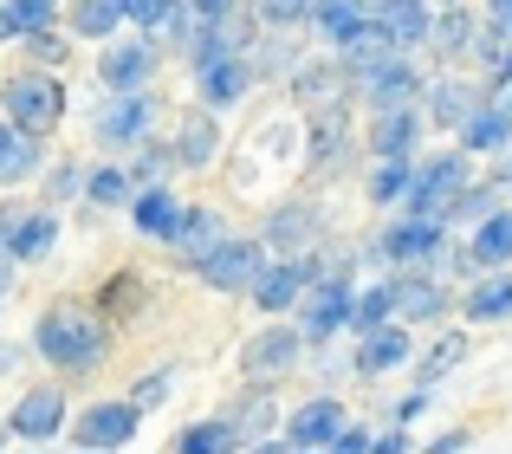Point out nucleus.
<instances>
[{
  "mask_svg": "<svg viewBox=\"0 0 512 454\" xmlns=\"http://www.w3.org/2000/svg\"><path fill=\"white\" fill-rule=\"evenodd\" d=\"M266 253H273L266 240H221L214 253L195 260V273H201V286H214V292H247L253 279H260Z\"/></svg>",
  "mask_w": 512,
  "mask_h": 454,
  "instance_id": "0eeeda50",
  "label": "nucleus"
},
{
  "mask_svg": "<svg viewBox=\"0 0 512 454\" xmlns=\"http://www.w3.org/2000/svg\"><path fill=\"white\" fill-rule=\"evenodd\" d=\"M26 46H33V52H39L46 65H59V59H65V46H59V39L46 33V26H39V33H26Z\"/></svg>",
  "mask_w": 512,
  "mask_h": 454,
  "instance_id": "8fccbe9b",
  "label": "nucleus"
},
{
  "mask_svg": "<svg viewBox=\"0 0 512 454\" xmlns=\"http://www.w3.org/2000/svg\"><path fill=\"white\" fill-rule=\"evenodd\" d=\"M163 169H169V156H163V150H150V156L137 163V176H163Z\"/></svg>",
  "mask_w": 512,
  "mask_h": 454,
  "instance_id": "5fc2aeb1",
  "label": "nucleus"
},
{
  "mask_svg": "<svg viewBox=\"0 0 512 454\" xmlns=\"http://www.w3.org/2000/svg\"><path fill=\"white\" fill-rule=\"evenodd\" d=\"M461 357H467V338H461V331H448V338H441L435 351H428L422 364H415V377H422V383H441L454 364H461Z\"/></svg>",
  "mask_w": 512,
  "mask_h": 454,
  "instance_id": "58836bf2",
  "label": "nucleus"
},
{
  "mask_svg": "<svg viewBox=\"0 0 512 454\" xmlns=\"http://www.w3.org/2000/svg\"><path fill=\"white\" fill-rule=\"evenodd\" d=\"M52 13H59V0H7L13 33H39V26H52Z\"/></svg>",
  "mask_w": 512,
  "mask_h": 454,
  "instance_id": "a19ab883",
  "label": "nucleus"
},
{
  "mask_svg": "<svg viewBox=\"0 0 512 454\" xmlns=\"http://www.w3.org/2000/svg\"><path fill=\"white\" fill-rule=\"evenodd\" d=\"M273 409H279V403H273V396H247V403H240V409H234V422H240V435H247V442H260V435H266V429H273Z\"/></svg>",
  "mask_w": 512,
  "mask_h": 454,
  "instance_id": "79ce46f5",
  "label": "nucleus"
},
{
  "mask_svg": "<svg viewBox=\"0 0 512 454\" xmlns=\"http://www.w3.org/2000/svg\"><path fill=\"white\" fill-rule=\"evenodd\" d=\"M318 227H325V221H318V208H279V215L273 221H266V247H273V253H312V240H318Z\"/></svg>",
  "mask_w": 512,
  "mask_h": 454,
  "instance_id": "412c9836",
  "label": "nucleus"
},
{
  "mask_svg": "<svg viewBox=\"0 0 512 454\" xmlns=\"http://www.w3.org/2000/svg\"><path fill=\"white\" fill-rule=\"evenodd\" d=\"M130 215H137V227H143V234L169 240V234H175V221H182V202H175L169 189H143L137 202H130Z\"/></svg>",
  "mask_w": 512,
  "mask_h": 454,
  "instance_id": "473e14b6",
  "label": "nucleus"
},
{
  "mask_svg": "<svg viewBox=\"0 0 512 454\" xmlns=\"http://www.w3.org/2000/svg\"><path fill=\"white\" fill-rule=\"evenodd\" d=\"M201 98L214 104V111H227V104H240L247 98V85H253V65H247V52H227V59H214V65H201Z\"/></svg>",
  "mask_w": 512,
  "mask_h": 454,
  "instance_id": "a211bd4d",
  "label": "nucleus"
},
{
  "mask_svg": "<svg viewBox=\"0 0 512 454\" xmlns=\"http://www.w3.org/2000/svg\"><path fill=\"white\" fill-rule=\"evenodd\" d=\"M409 182H415V156H376V169H370V202L376 208H402Z\"/></svg>",
  "mask_w": 512,
  "mask_h": 454,
  "instance_id": "7c9ffc66",
  "label": "nucleus"
},
{
  "mask_svg": "<svg viewBox=\"0 0 512 454\" xmlns=\"http://www.w3.org/2000/svg\"><path fill=\"white\" fill-rule=\"evenodd\" d=\"M422 137V111L396 104V111H370V156H415Z\"/></svg>",
  "mask_w": 512,
  "mask_h": 454,
  "instance_id": "f3484780",
  "label": "nucleus"
},
{
  "mask_svg": "<svg viewBox=\"0 0 512 454\" xmlns=\"http://www.w3.org/2000/svg\"><path fill=\"white\" fill-rule=\"evenodd\" d=\"M461 189H467V150L435 156L428 169H415L409 195H402V215H441V221H448V208H454Z\"/></svg>",
  "mask_w": 512,
  "mask_h": 454,
  "instance_id": "39448f33",
  "label": "nucleus"
},
{
  "mask_svg": "<svg viewBox=\"0 0 512 454\" xmlns=\"http://www.w3.org/2000/svg\"><path fill=\"white\" fill-rule=\"evenodd\" d=\"M331 448H338V454H363V448H376V435H363V429H350V422H344Z\"/></svg>",
  "mask_w": 512,
  "mask_h": 454,
  "instance_id": "3c124183",
  "label": "nucleus"
},
{
  "mask_svg": "<svg viewBox=\"0 0 512 454\" xmlns=\"http://www.w3.org/2000/svg\"><path fill=\"white\" fill-rule=\"evenodd\" d=\"M467 253H474V266H506L512 260V208H493L487 221L474 227V240H467Z\"/></svg>",
  "mask_w": 512,
  "mask_h": 454,
  "instance_id": "c85d7f7f",
  "label": "nucleus"
},
{
  "mask_svg": "<svg viewBox=\"0 0 512 454\" xmlns=\"http://www.w3.org/2000/svg\"><path fill=\"white\" fill-rule=\"evenodd\" d=\"M415 357L409 344V318H389V325L363 331L357 338V377H383V370H402Z\"/></svg>",
  "mask_w": 512,
  "mask_h": 454,
  "instance_id": "9b49d317",
  "label": "nucleus"
},
{
  "mask_svg": "<svg viewBox=\"0 0 512 454\" xmlns=\"http://www.w3.org/2000/svg\"><path fill=\"white\" fill-rule=\"evenodd\" d=\"M350 85H357V98L370 104V111H396V104H415V98L428 91V85H422V72L409 65V52H389L383 65H370V72H357Z\"/></svg>",
  "mask_w": 512,
  "mask_h": 454,
  "instance_id": "6e6552de",
  "label": "nucleus"
},
{
  "mask_svg": "<svg viewBox=\"0 0 512 454\" xmlns=\"http://www.w3.org/2000/svg\"><path fill=\"white\" fill-rule=\"evenodd\" d=\"M506 143H512V111L487 98V104H480V111L461 124V150H467V156H493V150H506Z\"/></svg>",
  "mask_w": 512,
  "mask_h": 454,
  "instance_id": "4be33fe9",
  "label": "nucleus"
},
{
  "mask_svg": "<svg viewBox=\"0 0 512 454\" xmlns=\"http://www.w3.org/2000/svg\"><path fill=\"white\" fill-rule=\"evenodd\" d=\"M7 143H13V124H0V150H7Z\"/></svg>",
  "mask_w": 512,
  "mask_h": 454,
  "instance_id": "052dcab7",
  "label": "nucleus"
},
{
  "mask_svg": "<svg viewBox=\"0 0 512 454\" xmlns=\"http://www.w3.org/2000/svg\"><path fill=\"white\" fill-rule=\"evenodd\" d=\"M33 344H39V357L59 364V370H98L104 364V325L85 305H52V312L39 318Z\"/></svg>",
  "mask_w": 512,
  "mask_h": 454,
  "instance_id": "f257e3e1",
  "label": "nucleus"
},
{
  "mask_svg": "<svg viewBox=\"0 0 512 454\" xmlns=\"http://www.w3.org/2000/svg\"><path fill=\"white\" fill-rule=\"evenodd\" d=\"M500 202H506V182H480V189H461V195H454V208H448V215L487 221V215H493V208H500Z\"/></svg>",
  "mask_w": 512,
  "mask_h": 454,
  "instance_id": "ea45409f",
  "label": "nucleus"
},
{
  "mask_svg": "<svg viewBox=\"0 0 512 454\" xmlns=\"http://www.w3.org/2000/svg\"><path fill=\"white\" fill-rule=\"evenodd\" d=\"M169 383H175V370H156V377L137 383V396H130V403H137V409H156V403L169 396Z\"/></svg>",
  "mask_w": 512,
  "mask_h": 454,
  "instance_id": "a18cd8bd",
  "label": "nucleus"
},
{
  "mask_svg": "<svg viewBox=\"0 0 512 454\" xmlns=\"http://www.w3.org/2000/svg\"><path fill=\"white\" fill-rule=\"evenodd\" d=\"M376 13L389 20V33H396V46H402V52L428 46V20H435V13H428L422 0H376Z\"/></svg>",
  "mask_w": 512,
  "mask_h": 454,
  "instance_id": "c756f323",
  "label": "nucleus"
},
{
  "mask_svg": "<svg viewBox=\"0 0 512 454\" xmlns=\"http://www.w3.org/2000/svg\"><path fill=\"white\" fill-rule=\"evenodd\" d=\"M221 240H227V234H221V215H214V208H182V221H175L169 247L182 253L188 266H195L201 253H214V247H221Z\"/></svg>",
  "mask_w": 512,
  "mask_h": 454,
  "instance_id": "5701e85b",
  "label": "nucleus"
},
{
  "mask_svg": "<svg viewBox=\"0 0 512 454\" xmlns=\"http://www.w3.org/2000/svg\"><path fill=\"white\" fill-rule=\"evenodd\" d=\"M441 240H448V221L441 215H402L383 240H376V253H383L389 266H422L428 253H441Z\"/></svg>",
  "mask_w": 512,
  "mask_h": 454,
  "instance_id": "1a4fd4ad",
  "label": "nucleus"
},
{
  "mask_svg": "<svg viewBox=\"0 0 512 454\" xmlns=\"http://www.w3.org/2000/svg\"><path fill=\"white\" fill-rule=\"evenodd\" d=\"M389 318H396V286H370V292H357V299H350V331H376V325H389Z\"/></svg>",
  "mask_w": 512,
  "mask_h": 454,
  "instance_id": "72a5a7b5",
  "label": "nucleus"
},
{
  "mask_svg": "<svg viewBox=\"0 0 512 454\" xmlns=\"http://www.w3.org/2000/svg\"><path fill=\"white\" fill-rule=\"evenodd\" d=\"M363 13H376V0H312V20H318V33H325V39L350 33Z\"/></svg>",
  "mask_w": 512,
  "mask_h": 454,
  "instance_id": "c9c22d12",
  "label": "nucleus"
},
{
  "mask_svg": "<svg viewBox=\"0 0 512 454\" xmlns=\"http://www.w3.org/2000/svg\"><path fill=\"white\" fill-rule=\"evenodd\" d=\"M7 279H13V253H7V240H0V292H7Z\"/></svg>",
  "mask_w": 512,
  "mask_h": 454,
  "instance_id": "4d7b16f0",
  "label": "nucleus"
},
{
  "mask_svg": "<svg viewBox=\"0 0 512 454\" xmlns=\"http://www.w3.org/2000/svg\"><path fill=\"white\" fill-rule=\"evenodd\" d=\"M350 150V130H344V98L338 104H318L312 111V169H331Z\"/></svg>",
  "mask_w": 512,
  "mask_h": 454,
  "instance_id": "cd10ccee",
  "label": "nucleus"
},
{
  "mask_svg": "<svg viewBox=\"0 0 512 454\" xmlns=\"http://www.w3.org/2000/svg\"><path fill=\"white\" fill-rule=\"evenodd\" d=\"M214 150H221V130H214V117H208V111H188L182 130H175V163H182V169H208Z\"/></svg>",
  "mask_w": 512,
  "mask_h": 454,
  "instance_id": "a878e982",
  "label": "nucleus"
},
{
  "mask_svg": "<svg viewBox=\"0 0 512 454\" xmlns=\"http://www.w3.org/2000/svg\"><path fill=\"white\" fill-rule=\"evenodd\" d=\"M137 422H143V409L130 403H98V409H85V416H78V448H124L130 435H137Z\"/></svg>",
  "mask_w": 512,
  "mask_h": 454,
  "instance_id": "4468645a",
  "label": "nucleus"
},
{
  "mask_svg": "<svg viewBox=\"0 0 512 454\" xmlns=\"http://www.w3.org/2000/svg\"><path fill=\"white\" fill-rule=\"evenodd\" d=\"M422 409H428V383H422V390H409L402 403H389V422H402V429H409V422L422 416Z\"/></svg>",
  "mask_w": 512,
  "mask_h": 454,
  "instance_id": "de8ad7c7",
  "label": "nucleus"
},
{
  "mask_svg": "<svg viewBox=\"0 0 512 454\" xmlns=\"http://www.w3.org/2000/svg\"><path fill=\"white\" fill-rule=\"evenodd\" d=\"M33 169H39V143H33V130L13 124V143L0 150V182H26Z\"/></svg>",
  "mask_w": 512,
  "mask_h": 454,
  "instance_id": "4c0bfd02",
  "label": "nucleus"
},
{
  "mask_svg": "<svg viewBox=\"0 0 512 454\" xmlns=\"http://www.w3.org/2000/svg\"><path fill=\"white\" fill-rule=\"evenodd\" d=\"M454 448H467V429H448V435L435 442V454H454Z\"/></svg>",
  "mask_w": 512,
  "mask_h": 454,
  "instance_id": "6e6d98bb",
  "label": "nucleus"
},
{
  "mask_svg": "<svg viewBox=\"0 0 512 454\" xmlns=\"http://www.w3.org/2000/svg\"><path fill=\"white\" fill-rule=\"evenodd\" d=\"M493 182H512V143H506V150H493Z\"/></svg>",
  "mask_w": 512,
  "mask_h": 454,
  "instance_id": "603ef678",
  "label": "nucleus"
},
{
  "mask_svg": "<svg viewBox=\"0 0 512 454\" xmlns=\"http://www.w3.org/2000/svg\"><path fill=\"white\" fill-rule=\"evenodd\" d=\"M325 273V266L312 260V253H286V260H266L260 266V279L247 286V299L260 305V312H292V305L305 299V286Z\"/></svg>",
  "mask_w": 512,
  "mask_h": 454,
  "instance_id": "423d86ee",
  "label": "nucleus"
},
{
  "mask_svg": "<svg viewBox=\"0 0 512 454\" xmlns=\"http://www.w3.org/2000/svg\"><path fill=\"white\" fill-rule=\"evenodd\" d=\"M305 325H266V331H253L247 338V351H240V370H247L253 383H279V377H292V370L305 364Z\"/></svg>",
  "mask_w": 512,
  "mask_h": 454,
  "instance_id": "f03ea898",
  "label": "nucleus"
},
{
  "mask_svg": "<svg viewBox=\"0 0 512 454\" xmlns=\"http://www.w3.org/2000/svg\"><path fill=\"white\" fill-rule=\"evenodd\" d=\"M13 33V26H7V0H0V39H7Z\"/></svg>",
  "mask_w": 512,
  "mask_h": 454,
  "instance_id": "bf43d9fd",
  "label": "nucleus"
},
{
  "mask_svg": "<svg viewBox=\"0 0 512 454\" xmlns=\"http://www.w3.org/2000/svg\"><path fill=\"white\" fill-rule=\"evenodd\" d=\"M474 39H480V20L461 7V0H448V7L428 20V46H435L441 59H454V52H474Z\"/></svg>",
  "mask_w": 512,
  "mask_h": 454,
  "instance_id": "b1692460",
  "label": "nucleus"
},
{
  "mask_svg": "<svg viewBox=\"0 0 512 454\" xmlns=\"http://www.w3.org/2000/svg\"><path fill=\"white\" fill-rule=\"evenodd\" d=\"M52 240H59V221L52 215H33V221L7 227V253L13 260H39V253H52Z\"/></svg>",
  "mask_w": 512,
  "mask_h": 454,
  "instance_id": "f704fd0d",
  "label": "nucleus"
},
{
  "mask_svg": "<svg viewBox=\"0 0 512 454\" xmlns=\"http://www.w3.org/2000/svg\"><path fill=\"white\" fill-rule=\"evenodd\" d=\"M350 266H331V273H318L312 286H305V299H299V325H305V338L312 344H325L331 331H344L350 325Z\"/></svg>",
  "mask_w": 512,
  "mask_h": 454,
  "instance_id": "7ed1b4c3",
  "label": "nucleus"
},
{
  "mask_svg": "<svg viewBox=\"0 0 512 454\" xmlns=\"http://www.w3.org/2000/svg\"><path fill=\"white\" fill-rule=\"evenodd\" d=\"M7 124H20V130H52L59 124V111H65V91H59V78H46V72H13L7 78Z\"/></svg>",
  "mask_w": 512,
  "mask_h": 454,
  "instance_id": "20e7f679",
  "label": "nucleus"
},
{
  "mask_svg": "<svg viewBox=\"0 0 512 454\" xmlns=\"http://www.w3.org/2000/svg\"><path fill=\"white\" fill-rule=\"evenodd\" d=\"M286 65H292L286 39H266V52H260V65H253V78H260V72H286Z\"/></svg>",
  "mask_w": 512,
  "mask_h": 454,
  "instance_id": "09e8293b",
  "label": "nucleus"
},
{
  "mask_svg": "<svg viewBox=\"0 0 512 454\" xmlns=\"http://www.w3.org/2000/svg\"><path fill=\"white\" fill-rule=\"evenodd\" d=\"M389 286H396V318H409V325H435L448 312V286L435 273H402Z\"/></svg>",
  "mask_w": 512,
  "mask_h": 454,
  "instance_id": "2eb2a0df",
  "label": "nucleus"
},
{
  "mask_svg": "<svg viewBox=\"0 0 512 454\" xmlns=\"http://www.w3.org/2000/svg\"><path fill=\"white\" fill-rule=\"evenodd\" d=\"M85 195L104 202V208H117V202H130V176H124V169H98V176L85 182Z\"/></svg>",
  "mask_w": 512,
  "mask_h": 454,
  "instance_id": "c03bdc74",
  "label": "nucleus"
},
{
  "mask_svg": "<svg viewBox=\"0 0 512 454\" xmlns=\"http://www.w3.org/2000/svg\"><path fill=\"white\" fill-rule=\"evenodd\" d=\"M493 104H506V111H512V78H500V98H493Z\"/></svg>",
  "mask_w": 512,
  "mask_h": 454,
  "instance_id": "13d9d810",
  "label": "nucleus"
},
{
  "mask_svg": "<svg viewBox=\"0 0 512 454\" xmlns=\"http://www.w3.org/2000/svg\"><path fill=\"white\" fill-rule=\"evenodd\" d=\"M117 20H124V0H78V7H72V26L85 39H111Z\"/></svg>",
  "mask_w": 512,
  "mask_h": 454,
  "instance_id": "e433bc0d",
  "label": "nucleus"
},
{
  "mask_svg": "<svg viewBox=\"0 0 512 454\" xmlns=\"http://www.w3.org/2000/svg\"><path fill=\"white\" fill-rule=\"evenodd\" d=\"M240 442H247V435H240V422H234V416L195 422V429L175 435V448H182V454H227V448H240Z\"/></svg>",
  "mask_w": 512,
  "mask_h": 454,
  "instance_id": "2f4dec72",
  "label": "nucleus"
},
{
  "mask_svg": "<svg viewBox=\"0 0 512 454\" xmlns=\"http://www.w3.org/2000/svg\"><path fill=\"white\" fill-rule=\"evenodd\" d=\"M98 72H104V85H111V91H137L143 78L156 72V39L143 33V39H124V46H111V52L98 59Z\"/></svg>",
  "mask_w": 512,
  "mask_h": 454,
  "instance_id": "dca6fc26",
  "label": "nucleus"
},
{
  "mask_svg": "<svg viewBox=\"0 0 512 454\" xmlns=\"http://www.w3.org/2000/svg\"><path fill=\"white\" fill-rule=\"evenodd\" d=\"M422 98H428V117H435L441 130H461L467 117H474L480 104H487V98H480L474 85H461V78H435V85H428Z\"/></svg>",
  "mask_w": 512,
  "mask_h": 454,
  "instance_id": "aec40b11",
  "label": "nucleus"
},
{
  "mask_svg": "<svg viewBox=\"0 0 512 454\" xmlns=\"http://www.w3.org/2000/svg\"><path fill=\"white\" fill-rule=\"evenodd\" d=\"M253 20H266V26H299V20H312V0H253Z\"/></svg>",
  "mask_w": 512,
  "mask_h": 454,
  "instance_id": "37998d69",
  "label": "nucleus"
},
{
  "mask_svg": "<svg viewBox=\"0 0 512 454\" xmlns=\"http://www.w3.org/2000/svg\"><path fill=\"white\" fill-rule=\"evenodd\" d=\"M467 318H474V325H506L512 318V273L506 266H493V273L467 292Z\"/></svg>",
  "mask_w": 512,
  "mask_h": 454,
  "instance_id": "bb28decb",
  "label": "nucleus"
},
{
  "mask_svg": "<svg viewBox=\"0 0 512 454\" xmlns=\"http://www.w3.org/2000/svg\"><path fill=\"white\" fill-rule=\"evenodd\" d=\"M188 7H195V20H214V13H227L234 0H188Z\"/></svg>",
  "mask_w": 512,
  "mask_h": 454,
  "instance_id": "864d4df0",
  "label": "nucleus"
},
{
  "mask_svg": "<svg viewBox=\"0 0 512 454\" xmlns=\"http://www.w3.org/2000/svg\"><path fill=\"white\" fill-rule=\"evenodd\" d=\"M65 422V396L59 390H33L20 409H13V435H26V442H52Z\"/></svg>",
  "mask_w": 512,
  "mask_h": 454,
  "instance_id": "393cba45",
  "label": "nucleus"
},
{
  "mask_svg": "<svg viewBox=\"0 0 512 454\" xmlns=\"http://www.w3.org/2000/svg\"><path fill=\"white\" fill-rule=\"evenodd\" d=\"M344 91H350V72L338 65V52H331V59H318V65H299V72H292V98L312 104V111H318V104H338Z\"/></svg>",
  "mask_w": 512,
  "mask_h": 454,
  "instance_id": "6ab92c4d",
  "label": "nucleus"
},
{
  "mask_svg": "<svg viewBox=\"0 0 512 454\" xmlns=\"http://www.w3.org/2000/svg\"><path fill=\"white\" fill-rule=\"evenodd\" d=\"M137 292H143V286H137V279L124 273V279H111V286H104V305H111V312H137V305H130Z\"/></svg>",
  "mask_w": 512,
  "mask_h": 454,
  "instance_id": "49530a36",
  "label": "nucleus"
},
{
  "mask_svg": "<svg viewBox=\"0 0 512 454\" xmlns=\"http://www.w3.org/2000/svg\"><path fill=\"white\" fill-rule=\"evenodd\" d=\"M150 124H156V98L143 85L137 91H117V98L98 111V137L104 143H143V130H150Z\"/></svg>",
  "mask_w": 512,
  "mask_h": 454,
  "instance_id": "ddd939ff",
  "label": "nucleus"
},
{
  "mask_svg": "<svg viewBox=\"0 0 512 454\" xmlns=\"http://www.w3.org/2000/svg\"><path fill=\"white\" fill-rule=\"evenodd\" d=\"M331 52H338V65H344L350 78H357V72L383 65L389 52H402V46H396V33H389V20H383V13H363V20L350 26V33L331 39Z\"/></svg>",
  "mask_w": 512,
  "mask_h": 454,
  "instance_id": "9d476101",
  "label": "nucleus"
},
{
  "mask_svg": "<svg viewBox=\"0 0 512 454\" xmlns=\"http://www.w3.org/2000/svg\"><path fill=\"white\" fill-rule=\"evenodd\" d=\"M338 429H344V403H338V396H312V403L292 409V422H286L279 442H286V448H331Z\"/></svg>",
  "mask_w": 512,
  "mask_h": 454,
  "instance_id": "f8f14e48",
  "label": "nucleus"
}]
</instances>
